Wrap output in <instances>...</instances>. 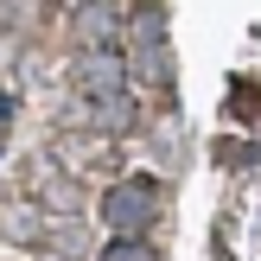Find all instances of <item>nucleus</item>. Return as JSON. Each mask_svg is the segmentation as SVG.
Returning a JSON list of instances; mask_svg holds the SVG:
<instances>
[{"label": "nucleus", "mask_w": 261, "mask_h": 261, "mask_svg": "<svg viewBox=\"0 0 261 261\" xmlns=\"http://www.w3.org/2000/svg\"><path fill=\"white\" fill-rule=\"evenodd\" d=\"M160 217V178H115L102 191V223L115 236H147Z\"/></svg>", "instance_id": "obj_1"}, {"label": "nucleus", "mask_w": 261, "mask_h": 261, "mask_svg": "<svg viewBox=\"0 0 261 261\" xmlns=\"http://www.w3.org/2000/svg\"><path fill=\"white\" fill-rule=\"evenodd\" d=\"M102 261H160V255H153V242H140V236H115L109 249H102Z\"/></svg>", "instance_id": "obj_5"}, {"label": "nucleus", "mask_w": 261, "mask_h": 261, "mask_svg": "<svg viewBox=\"0 0 261 261\" xmlns=\"http://www.w3.org/2000/svg\"><path fill=\"white\" fill-rule=\"evenodd\" d=\"M127 76H134V64H127L115 45H89L83 58H76L70 83H76L83 102H115V96H127Z\"/></svg>", "instance_id": "obj_3"}, {"label": "nucleus", "mask_w": 261, "mask_h": 261, "mask_svg": "<svg viewBox=\"0 0 261 261\" xmlns=\"http://www.w3.org/2000/svg\"><path fill=\"white\" fill-rule=\"evenodd\" d=\"M127 45H134V76L153 89H172V45H166V13L140 7L127 19Z\"/></svg>", "instance_id": "obj_2"}, {"label": "nucleus", "mask_w": 261, "mask_h": 261, "mask_svg": "<svg viewBox=\"0 0 261 261\" xmlns=\"http://www.w3.org/2000/svg\"><path fill=\"white\" fill-rule=\"evenodd\" d=\"M76 32H83V45H115L121 38V7L115 0H83L76 7Z\"/></svg>", "instance_id": "obj_4"}]
</instances>
